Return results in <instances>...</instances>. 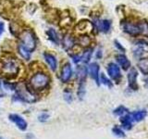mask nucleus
Instances as JSON below:
<instances>
[{"label":"nucleus","instance_id":"obj_1","mask_svg":"<svg viewBox=\"0 0 148 139\" xmlns=\"http://www.w3.org/2000/svg\"><path fill=\"white\" fill-rule=\"evenodd\" d=\"M20 72V62L10 55H7L0 59V73L7 78L16 77Z\"/></svg>","mask_w":148,"mask_h":139},{"label":"nucleus","instance_id":"obj_2","mask_svg":"<svg viewBox=\"0 0 148 139\" xmlns=\"http://www.w3.org/2000/svg\"><path fill=\"white\" fill-rule=\"evenodd\" d=\"M49 83L50 78L47 74L42 72H38L31 77L28 86L34 92H41L46 89L49 86Z\"/></svg>","mask_w":148,"mask_h":139},{"label":"nucleus","instance_id":"obj_3","mask_svg":"<svg viewBox=\"0 0 148 139\" xmlns=\"http://www.w3.org/2000/svg\"><path fill=\"white\" fill-rule=\"evenodd\" d=\"M18 36L21 40L20 45L32 54L36 48V37L34 32L31 29H24L21 32Z\"/></svg>","mask_w":148,"mask_h":139},{"label":"nucleus","instance_id":"obj_4","mask_svg":"<svg viewBox=\"0 0 148 139\" xmlns=\"http://www.w3.org/2000/svg\"><path fill=\"white\" fill-rule=\"evenodd\" d=\"M122 29L124 32H128L130 34L136 35L143 34V32L147 30V26L145 23H134V22H130V21H125L122 22Z\"/></svg>","mask_w":148,"mask_h":139},{"label":"nucleus","instance_id":"obj_5","mask_svg":"<svg viewBox=\"0 0 148 139\" xmlns=\"http://www.w3.org/2000/svg\"><path fill=\"white\" fill-rule=\"evenodd\" d=\"M8 119H9L10 122H12L14 124H15L18 129L21 130V131H25V130L27 129V127H28L27 122L25 120V119L23 118L22 116H21V115L15 114V113L9 114Z\"/></svg>","mask_w":148,"mask_h":139},{"label":"nucleus","instance_id":"obj_6","mask_svg":"<svg viewBox=\"0 0 148 139\" xmlns=\"http://www.w3.org/2000/svg\"><path fill=\"white\" fill-rule=\"evenodd\" d=\"M72 76V68L71 65L69 62L65 63L61 70V74H60V79L62 83H68Z\"/></svg>","mask_w":148,"mask_h":139},{"label":"nucleus","instance_id":"obj_7","mask_svg":"<svg viewBox=\"0 0 148 139\" xmlns=\"http://www.w3.org/2000/svg\"><path fill=\"white\" fill-rule=\"evenodd\" d=\"M44 58L45 60V62L47 63L49 68L51 69V71L56 72L58 69V60L57 58L55 57L53 54H51L49 52H45L44 53Z\"/></svg>","mask_w":148,"mask_h":139},{"label":"nucleus","instance_id":"obj_8","mask_svg":"<svg viewBox=\"0 0 148 139\" xmlns=\"http://www.w3.org/2000/svg\"><path fill=\"white\" fill-rule=\"evenodd\" d=\"M108 75L113 79V80H118L120 78V70L119 67L115 63H109L108 67Z\"/></svg>","mask_w":148,"mask_h":139},{"label":"nucleus","instance_id":"obj_9","mask_svg":"<svg viewBox=\"0 0 148 139\" xmlns=\"http://www.w3.org/2000/svg\"><path fill=\"white\" fill-rule=\"evenodd\" d=\"M95 27L102 32H108L111 27V22L108 20H97L95 22Z\"/></svg>","mask_w":148,"mask_h":139},{"label":"nucleus","instance_id":"obj_10","mask_svg":"<svg viewBox=\"0 0 148 139\" xmlns=\"http://www.w3.org/2000/svg\"><path fill=\"white\" fill-rule=\"evenodd\" d=\"M88 72H89V74L91 75V77L94 79V80L99 83V65L94 62L89 65V68H88Z\"/></svg>","mask_w":148,"mask_h":139},{"label":"nucleus","instance_id":"obj_11","mask_svg":"<svg viewBox=\"0 0 148 139\" xmlns=\"http://www.w3.org/2000/svg\"><path fill=\"white\" fill-rule=\"evenodd\" d=\"M136 78H137V72L135 71V69H132L128 73V81H129L130 87H132V89H136L137 88Z\"/></svg>","mask_w":148,"mask_h":139},{"label":"nucleus","instance_id":"obj_12","mask_svg":"<svg viewBox=\"0 0 148 139\" xmlns=\"http://www.w3.org/2000/svg\"><path fill=\"white\" fill-rule=\"evenodd\" d=\"M46 34H47L48 38L51 42H53V43L56 45H59V43H60L59 35L54 29H52V28L48 29L47 31H46Z\"/></svg>","mask_w":148,"mask_h":139},{"label":"nucleus","instance_id":"obj_13","mask_svg":"<svg viewBox=\"0 0 148 139\" xmlns=\"http://www.w3.org/2000/svg\"><path fill=\"white\" fill-rule=\"evenodd\" d=\"M117 61L120 67H122L124 70H127L131 66V62L128 59V58L125 55H118L117 56Z\"/></svg>","mask_w":148,"mask_h":139},{"label":"nucleus","instance_id":"obj_14","mask_svg":"<svg viewBox=\"0 0 148 139\" xmlns=\"http://www.w3.org/2000/svg\"><path fill=\"white\" fill-rule=\"evenodd\" d=\"M74 44H75V40H74V38H73L72 36L67 35V36L64 37V39H63V46H64L66 50H69V49L72 48V46L74 45Z\"/></svg>","mask_w":148,"mask_h":139},{"label":"nucleus","instance_id":"obj_15","mask_svg":"<svg viewBox=\"0 0 148 139\" xmlns=\"http://www.w3.org/2000/svg\"><path fill=\"white\" fill-rule=\"evenodd\" d=\"M136 45H137V48L134 51V53H135L136 56H141L143 52H145L148 49V45L145 42H139L138 44H136Z\"/></svg>","mask_w":148,"mask_h":139},{"label":"nucleus","instance_id":"obj_16","mask_svg":"<svg viewBox=\"0 0 148 139\" xmlns=\"http://www.w3.org/2000/svg\"><path fill=\"white\" fill-rule=\"evenodd\" d=\"M139 68L143 73H148V58H143L138 63Z\"/></svg>","mask_w":148,"mask_h":139},{"label":"nucleus","instance_id":"obj_17","mask_svg":"<svg viewBox=\"0 0 148 139\" xmlns=\"http://www.w3.org/2000/svg\"><path fill=\"white\" fill-rule=\"evenodd\" d=\"M92 49H88L86 50L84 53L81 56V61L83 63H87L89 62V60L92 57Z\"/></svg>","mask_w":148,"mask_h":139},{"label":"nucleus","instance_id":"obj_18","mask_svg":"<svg viewBox=\"0 0 148 139\" xmlns=\"http://www.w3.org/2000/svg\"><path fill=\"white\" fill-rule=\"evenodd\" d=\"M18 53H20V55L23 58H25L27 60L30 59V58H31V53L28 52V51L25 50L23 47H21L20 45H18Z\"/></svg>","mask_w":148,"mask_h":139},{"label":"nucleus","instance_id":"obj_19","mask_svg":"<svg viewBox=\"0 0 148 139\" xmlns=\"http://www.w3.org/2000/svg\"><path fill=\"white\" fill-rule=\"evenodd\" d=\"M79 43H80L81 45L87 46L88 45L90 44L89 36H87V35H82V36H80V38H79Z\"/></svg>","mask_w":148,"mask_h":139},{"label":"nucleus","instance_id":"obj_20","mask_svg":"<svg viewBox=\"0 0 148 139\" xmlns=\"http://www.w3.org/2000/svg\"><path fill=\"white\" fill-rule=\"evenodd\" d=\"M100 81L102 82V83H104V85H106V86H109V87L112 86V83H111L110 80L106 77V75H105L104 73H102L101 75H100Z\"/></svg>","mask_w":148,"mask_h":139},{"label":"nucleus","instance_id":"obj_21","mask_svg":"<svg viewBox=\"0 0 148 139\" xmlns=\"http://www.w3.org/2000/svg\"><path fill=\"white\" fill-rule=\"evenodd\" d=\"M49 119V114L46 112H42L38 116V120L40 122H45Z\"/></svg>","mask_w":148,"mask_h":139},{"label":"nucleus","instance_id":"obj_22","mask_svg":"<svg viewBox=\"0 0 148 139\" xmlns=\"http://www.w3.org/2000/svg\"><path fill=\"white\" fill-rule=\"evenodd\" d=\"M3 85L8 90H15L16 89V85H15V83H8V82H4Z\"/></svg>","mask_w":148,"mask_h":139},{"label":"nucleus","instance_id":"obj_23","mask_svg":"<svg viewBox=\"0 0 148 139\" xmlns=\"http://www.w3.org/2000/svg\"><path fill=\"white\" fill-rule=\"evenodd\" d=\"M64 98L67 102H69H69L72 101V94L71 92L66 91V92H65V94H64Z\"/></svg>","mask_w":148,"mask_h":139},{"label":"nucleus","instance_id":"obj_24","mask_svg":"<svg viewBox=\"0 0 148 139\" xmlns=\"http://www.w3.org/2000/svg\"><path fill=\"white\" fill-rule=\"evenodd\" d=\"M125 111H126V109H125V108H123V107H119V109H117L115 111H114V113L115 114H117V115H121L122 113H124Z\"/></svg>","mask_w":148,"mask_h":139},{"label":"nucleus","instance_id":"obj_25","mask_svg":"<svg viewBox=\"0 0 148 139\" xmlns=\"http://www.w3.org/2000/svg\"><path fill=\"white\" fill-rule=\"evenodd\" d=\"M115 45H116V47H117L118 49H119L120 51H124V50H125L123 46H122L121 45H120L118 41H115Z\"/></svg>","mask_w":148,"mask_h":139},{"label":"nucleus","instance_id":"obj_26","mask_svg":"<svg viewBox=\"0 0 148 139\" xmlns=\"http://www.w3.org/2000/svg\"><path fill=\"white\" fill-rule=\"evenodd\" d=\"M4 23H2V22H0V35L2 34V32H4Z\"/></svg>","mask_w":148,"mask_h":139},{"label":"nucleus","instance_id":"obj_27","mask_svg":"<svg viewBox=\"0 0 148 139\" xmlns=\"http://www.w3.org/2000/svg\"><path fill=\"white\" fill-rule=\"evenodd\" d=\"M26 139H34V136L32 133H28L26 136Z\"/></svg>","mask_w":148,"mask_h":139},{"label":"nucleus","instance_id":"obj_28","mask_svg":"<svg viewBox=\"0 0 148 139\" xmlns=\"http://www.w3.org/2000/svg\"><path fill=\"white\" fill-rule=\"evenodd\" d=\"M0 139H4V138H3V137H2L1 136H0Z\"/></svg>","mask_w":148,"mask_h":139},{"label":"nucleus","instance_id":"obj_29","mask_svg":"<svg viewBox=\"0 0 148 139\" xmlns=\"http://www.w3.org/2000/svg\"><path fill=\"white\" fill-rule=\"evenodd\" d=\"M0 97H1V96H0Z\"/></svg>","mask_w":148,"mask_h":139}]
</instances>
